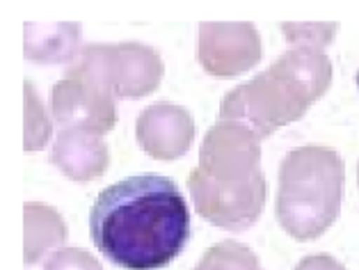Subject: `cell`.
Masks as SVG:
<instances>
[{
  "label": "cell",
  "instance_id": "obj_1",
  "mask_svg": "<svg viewBox=\"0 0 359 270\" xmlns=\"http://www.w3.org/2000/svg\"><path fill=\"white\" fill-rule=\"evenodd\" d=\"M90 234L106 259L124 270H158L190 238V208L170 177L137 174L94 199Z\"/></svg>",
  "mask_w": 359,
  "mask_h": 270
},
{
  "label": "cell",
  "instance_id": "obj_6",
  "mask_svg": "<svg viewBox=\"0 0 359 270\" xmlns=\"http://www.w3.org/2000/svg\"><path fill=\"white\" fill-rule=\"evenodd\" d=\"M50 108L62 128H81L103 135L117 124L115 94L78 67L69 69L67 78L55 83Z\"/></svg>",
  "mask_w": 359,
  "mask_h": 270
},
{
  "label": "cell",
  "instance_id": "obj_8",
  "mask_svg": "<svg viewBox=\"0 0 359 270\" xmlns=\"http://www.w3.org/2000/svg\"><path fill=\"white\" fill-rule=\"evenodd\" d=\"M135 135L140 147L158 161H174L186 154L195 140V119L181 106L154 103L137 117Z\"/></svg>",
  "mask_w": 359,
  "mask_h": 270
},
{
  "label": "cell",
  "instance_id": "obj_3",
  "mask_svg": "<svg viewBox=\"0 0 359 270\" xmlns=\"http://www.w3.org/2000/svg\"><path fill=\"white\" fill-rule=\"evenodd\" d=\"M330 60L313 48H293L268 72L238 85L220 103V119L243 121L261 137L295 121L327 90Z\"/></svg>",
  "mask_w": 359,
  "mask_h": 270
},
{
  "label": "cell",
  "instance_id": "obj_4",
  "mask_svg": "<svg viewBox=\"0 0 359 270\" xmlns=\"http://www.w3.org/2000/svg\"><path fill=\"white\" fill-rule=\"evenodd\" d=\"M344 190V163L330 149L302 147L279 170L277 220L297 241L320 236L337 220Z\"/></svg>",
  "mask_w": 359,
  "mask_h": 270
},
{
  "label": "cell",
  "instance_id": "obj_16",
  "mask_svg": "<svg viewBox=\"0 0 359 270\" xmlns=\"http://www.w3.org/2000/svg\"><path fill=\"white\" fill-rule=\"evenodd\" d=\"M295 270H346L341 264H337L334 259H330L325 255H320V257H309V259H304L300 266H297Z\"/></svg>",
  "mask_w": 359,
  "mask_h": 270
},
{
  "label": "cell",
  "instance_id": "obj_5",
  "mask_svg": "<svg viewBox=\"0 0 359 270\" xmlns=\"http://www.w3.org/2000/svg\"><path fill=\"white\" fill-rule=\"evenodd\" d=\"M76 67L108 87L115 99L147 97L161 85L163 78L158 50L135 41L92 43L83 50Z\"/></svg>",
  "mask_w": 359,
  "mask_h": 270
},
{
  "label": "cell",
  "instance_id": "obj_7",
  "mask_svg": "<svg viewBox=\"0 0 359 270\" xmlns=\"http://www.w3.org/2000/svg\"><path fill=\"white\" fill-rule=\"evenodd\" d=\"M264 55L261 37L252 23H201L197 58L215 78H236Z\"/></svg>",
  "mask_w": 359,
  "mask_h": 270
},
{
  "label": "cell",
  "instance_id": "obj_13",
  "mask_svg": "<svg viewBox=\"0 0 359 270\" xmlns=\"http://www.w3.org/2000/svg\"><path fill=\"white\" fill-rule=\"evenodd\" d=\"M50 137V119L34 92L32 83H25V149L37 151Z\"/></svg>",
  "mask_w": 359,
  "mask_h": 270
},
{
  "label": "cell",
  "instance_id": "obj_10",
  "mask_svg": "<svg viewBox=\"0 0 359 270\" xmlns=\"http://www.w3.org/2000/svg\"><path fill=\"white\" fill-rule=\"evenodd\" d=\"M25 34V58L37 65L72 62L81 53V25L78 23H28Z\"/></svg>",
  "mask_w": 359,
  "mask_h": 270
},
{
  "label": "cell",
  "instance_id": "obj_15",
  "mask_svg": "<svg viewBox=\"0 0 359 270\" xmlns=\"http://www.w3.org/2000/svg\"><path fill=\"white\" fill-rule=\"evenodd\" d=\"M43 270H103V268L99 264V259H94L90 252H85L81 248H62L46 259Z\"/></svg>",
  "mask_w": 359,
  "mask_h": 270
},
{
  "label": "cell",
  "instance_id": "obj_12",
  "mask_svg": "<svg viewBox=\"0 0 359 270\" xmlns=\"http://www.w3.org/2000/svg\"><path fill=\"white\" fill-rule=\"evenodd\" d=\"M195 270H264L257 255L238 241H222L204 252Z\"/></svg>",
  "mask_w": 359,
  "mask_h": 270
},
{
  "label": "cell",
  "instance_id": "obj_9",
  "mask_svg": "<svg viewBox=\"0 0 359 270\" xmlns=\"http://www.w3.org/2000/svg\"><path fill=\"white\" fill-rule=\"evenodd\" d=\"M50 163L74 181H92L108 170L110 154L101 135L81 128H60Z\"/></svg>",
  "mask_w": 359,
  "mask_h": 270
},
{
  "label": "cell",
  "instance_id": "obj_14",
  "mask_svg": "<svg viewBox=\"0 0 359 270\" xmlns=\"http://www.w3.org/2000/svg\"><path fill=\"white\" fill-rule=\"evenodd\" d=\"M339 30V25H318V23H286L282 25V32L288 37V41L293 43L295 48H313L318 50L320 46L332 39V34Z\"/></svg>",
  "mask_w": 359,
  "mask_h": 270
},
{
  "label": "cell",
  "instance_id": "obj_2",
  "mask_svg": "<svg viewBox=\"0 0 359 270\" xmlns=\"http://www.w3.org/2000/svg\"><path fill=\"white\" fill-rule=\"evenodd\" d=\"M261 140L243 121L220 119L201 142L199 165L188 174V188L197 213L215 227L245 231L264 211Z\"/></svg>",
  "mask_w": 359,
  "mask_h": 270
},
{
  "label": "cell",
  "instance_id": "obj_11",
  "mask_svg": "<svg viewBox=\"0 0 359 270\" xmlns=\"http://www.w3.org/2000/svg\"><path fill=\"white\" fill-rule=\"evenodd\" d=\"M67 238L65 220L46 204H25V261L37 264L50 248Z\"/></svg>",
  "mask_w": 359,
  "mask_h": 270
}]
</instances>
